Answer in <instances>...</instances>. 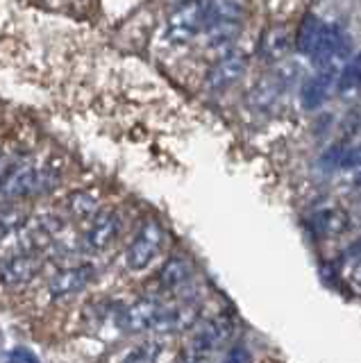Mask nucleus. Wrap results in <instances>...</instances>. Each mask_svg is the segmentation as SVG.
Wrapping results in <instances>:
<instances>
[{
  "label": "nucleus",
  "instance_id": "a878e982",
  "mask_svg": "<svg viewBox=\"0 0 361 363\" xmlns=\"http://www.w3.org/2000/svg\"><path fill=\"white\" fill-rule=\"evenodd\" d=\"M225 363H250V354L243 347H234L228 354V359H225Z\"/></svg>",
  "mask_w": 361,
  "mask_h": 363
},
{
  "label": "nucleus",
  "instance_id": "412c9836",
  "mask_svg": "<svg viewBox=\"0 0 361 363\" xmlns=\"http://www.w3.org/2000/svg\"><path fill=\"white\" fill-rule=\"evenodd\" d=\"M330 155H334L332 164L336 168H343V170H361V143L355 147H336Z\"/></svg>",
  "mask_w": 361,
  "mask_h": 363
},
{
  "label": "nucleus",
  "instance_id": "4be33fe9",
  "mask_svg": "<svg viewBox=\"0 0 361 363\" xmlns=\"http://www.w3.org/2000/svg\"><path fill=\"white\" fill-rule=\"evenodd\" d=\"M23 225H26V211H21L18 207L0 209V241L14 230H21Z\"/></svg>",
  "mask_w": 361,
  "mask_h": 363
},
{
  "label": "nucleus",
  "instance_id": "f257e3e1",
  "mask_svg": "<svg viewBox=\"0 0 361 363\" xmlns=\"http://www.w3.org/2000/svg\"><path fill=\"white\" fill-rule=\"evenodd\" d=\"M62 182V170L52 164L39 162H14L5 179L0 182V198L3 200H26L41 198L55 191Z\"/></svg>",
  "mask_w": 361,
  "mask_h": 363
},
{
  "label": "nucleus",
  "instance_id": "6e6552de",
  "mask_svg": "<svg viewBox=\"0 0 361 363\" xmlns=\"http://www.w3.org/2000/svg\"><path fill=\"white\" fill-rule=\"evenodd\" d=\"M41 270V259L37 252H21L5 261H0V284L9 289L26 286L39 275Z\"/></svg>",
  "mask_w": 361,
  "mask_h": 363
},
{
  "label": "nucleus",
  "instance_id": "20e7f679",
  "mask_svg": "<svg viewBox=\"0 0 361 363\" xmlns=\"http://www.w3.org/2000/svg\"><path fill=\"white\" fill-rule=\"evenodd\" d=\"M209 0H184L166 21V39L171 43H189L202 34L207 23Z\"/></svg>",
  "mask_w": 361,
  "mask_h": 363
},
{
  "label": "nucleus",
  "instance_id": "ddd939ff",
  "mask_svg": "<svg viewBox=\"0 0 361 363\" xmlns=\"http://www.w3.org/2000/svg\"><path fill=\"white\" fill-rule=\"evenodd\" d=\"M309 225L321 238H336L343 236L352 223H350V213L345 209L336 207V204H325V207L311 213Z\"/></svg>",
  "mask_w": 361,
  "mask_h": 363
},
{
  "label": "nucleus",
  "instance_id": "f3484780",
  "mask_svg": "<svg viewBox=\"0 0 361 363\" xmlns=\"http://www.w3.org/2000/svg\"><path fill=\"white\" fill-rule=\"evenodd\" d=\"M66 209L73 213L75 218H94L100 211V196L94 189H84V191H75L66 200Z\"/></svg>",
  "mask_w": 361,
  "mask_h": 363
},
{
  "label": "nucleus",
  "instance_id": "bb28decb",
  "mask_svg": "<svg viewBox=\"0 0 361 363\" xmlns=\"http://www.w3.org/2000/svg\"><path fill=\"white\" fill-rule=\"evenodd\" d=\"M12 166H14V159L9 157L5 150H0V182L5 179V175L9 173V168H12Z\"/></svg>",
  "mask_w": 361,
  "mask_h": 363
},
{
  "label": "nucleus",
  "instance_id": "cd10ccee",
  "mask_svg": "<svg viewBox=\"0 0 361 363\" xmlns=\"http://www.w3.org/2000/svg\"><path fill=\"white\" fill-rule=\"evenodd\" d=\"M352 184H355V186H361V170H357V175H355V179H352Z\"/></svg>",
  "mask_w": 361,
  "mask_h": 363
},
{
  "label": "nucleus",
  "instance_id": "9d476101",
  "mask_svg": "<svg viewBox=\"0 0 361 363\" xmlns=\"http://www.w3.org/2000/svg\"><path fill=\"white\" fill-rule=\"evenodd\" d=\"M341 68H316V73L307 77L300 86V100L304 109H316L336 91V79Z\"/></svg>",
  "mask_w": 361,
  "mask_h": 363
},
{
  "label": "nucleus",
  "instance_id": "f03ea898",
  "mask_svg": "<svg viewBox=\"0 0 361 363\" xmlns=\"http://www.w3.org/2000/svg\"><path fill=\"white\" fill-rule=\"evenodd\" d=\"M243 28V7L236 0H209L207 3V23L205 41L211 50L221 55L232 52L236 39Z\"/></svg>",
  "mask_w": 361,
  "mask_h": 363
},
{
  "label": "nucleus",
  "instance_id": "1a4fd4ad",
  "mask_svg": "<svg viewBox=\"0 0 361 363\" xmlns=\"http://www.w3.org/2000/svg\"><path fill=\"white\" fill-rule=\"evenodd\" d=\"M94 275H96V270H94V266H89V264L57 270L52 275V279L48 281V291H50V295L55 300L71 298V295L84 291L89 284H91Z\"/></svg>",
  "mask_w": 361,
  "mask_h": 363
},
{
  "label": "nucleus",
  "instance_id": "423d86ee",
  "mask_svg": "<svg viewBox=\"0 0 361 363\" xmlns=\"http://www.w3.org/2000/svg\"><path fill=\"white\" fill-rule=\"evenodd\" d=\"M298 79V66L296 64H287L282 66L279 71H275L273 75L264 77L262 82H257L255 89L248 96V105L257 111H266L270 107H275L282 94H287V89L291 82Z\"/></svg>",
  "mask_w": 361,
  "mask_h": 363
},
{
  "label": "nucleus",
  "instance_id": "6ab92c4d",
  "mask_svg": "<svg viewBox=\"0 0 361 363\" xmlns=\"http://www.w3.org/2000/svg\"><path fill=\"white\" fill-rule=\"evenodd\" d=\"M359 89H361V55L350 57L341 66L338 79H336V94L348 96V94H355Z\"/></svg>",
  "mask_w": 361,
  "mask_h": 363
},
{
  "label": "nucleus",
  "instance_id": "a211bd4d",
  "mask_svg": "<svg viewBox=\"0 0 361 363\" xmlns=\"http://www.w3.org/2000/svg\"><path fill=\"white\" fill-rule=\"evenodd\" d=\"M230 334V325L225 323V320H213L209 323L205 329H200L196 340H194V350L196 352H211V350H216L225 338H228Z\"/></svg>",
  "mask_w": 361,
  "mask_h": 363
},
{
  "label": "nucleus",
  "instance_id": "b1692460",
  "mask_svg": "<svg viewBox=\"0 0 361 363\" xmlns=\"http://www.w3.org/2000/svg\"><path fill=\"white\" fill-rule=\"evenodd\" d=\"M9 361L12 363H39V359L26 347H16L12 354H9Z\"/></svg>",
  "mask_w": 361,
  "mask_h": 363
},
{
  "label": "nucleus",
  "instance_id": "39448f33",
  "mask_svg": "<svg viewBox=\"0 0 361 363\" xmlns=\"http://www.w3.org/2000/svg\"><path fill=\"white\" fill-rule=\"evenodd\" d=\"M164 245V230L157 220H145L139 234L126 250V264L130 270L139 272L148 268Z\"/></svg>",
  "mask_w": 361,
  "mask_h": 363
},
{
  "label": "nucleus",
  "instance_id": "aec40b11",
  "mask_svg": "<svg viewBox=\"0 0 361 363\" xmlns=\"http://www.w3.org/2000/svg\"><path fill=\"white\" fill-rule=\"evenodd\" d=\"M318 30H321V21L318 18H304L302 26L298 30V39H296V45H298V52H302L304 57H309L311 50H313V43L318 39Z\"/></svg>",
  "mask_w": 361,
  "mask_h": 363
},
{
  "label": "nucleus",
  "instance_id": "393cba45",
  "mask_svg": "<svg viewBox=\"0 0 361 363\" xmlns=\"http://www.w3.org/2000/svg\"><path fill=\"white\" fill-rule=\"evenodd\" d=\"M343 261H345V264H361V238H359V241H355L352 245L345 247Z\"/></svg>",
  "mask_w": 361,
  "mask_h": 363
},
{
  "label": "nucleus",
  "instance_id": "0eeeda50",
  "mask_svg": "<svg viewBox=\"0 0 361 363\" xmlns=\"http://www.w3.org/2000/svg\"><path fill=\"white\" fill-rule=\"evenodd\" d=\"M245 68H248V60L239 52H225L221 55L216 64H213L209 71H207V77H205V84L209 91H228L230 86H234L239 79L245 75Z\"/></svg>",
  "mask_w": 361,
  "mask_h": 363
},
{
  "label": "nucleus",
  "instance_id": "f8f14e48",
  "mask_svg": "<svg viewBox=\"0 0 361 363\" xmlns=\"http://www.w3.org/2000/svg\"><path fill=\"white\" fill-rule=\"evenodd\" d=\"M160 311H162V304L155 298H141L121 311L118 325L123 332L139 334V332H145V329H152Z\"/></svg>",
  "mask_w": 361,
  "mask_h": 363
},
{
  "label": "nucleus",
  "instance_id": "4468645a",
  "mask_svg": "<svg viewBox=\"0 0 361 363\" xmlns=\"http://www.w3.org/2000/svg\"><path fill=\"white\" fill-rule=\"evenodd\" d=\"M291 50H293V34L289 32L287 26H282V23L270 26L262 34V41H259V55H262L264 62H270V64L284 62Z\"/></svg>",
  "mask_w": 361,
  "mask_h": 363
},
{
  "label": "nucleus",
  "instance_id": "5701e85b",
  "mask_svg": "<svg viewBox=\"0 0 361 363\" xmlns=\"http://www.w3.org/2000/svg\"><path fill=\"white\" fill-rule=\"evenodd\" d=\"M157 354H160V345L157 343H143V345H137L132 347L123 363H155Z\"/></svg>",
  "mask_w": 361,
  "mask_h": 363
},
{
  "label": "nucleus",
  "instance_id": "2eb2a0df",
  "mask_svg": "<svg viewBox=\"0 0 361 363\" xmlns=\"http://www.w3.org/2000/svg\"><path fill=\"white\" fill-rule=\"evenodd\" d=\"M196 318H198V311L194 306H171V309L162 306L152 329L155 332H179V329H187L194 325Z\"/></svg>",
  "mask_w": 361,
  "mask_h": 363
},
{
  "label": "nucleus",
  "instance_id": "c85d7f7f",
  "mask_svg": "<svg viewBox=\"0 0 361 363\" xmlns=\"http://www.w3.org/2000/svg\"><path fill=\"white\" fill-rule=\"evenodd\" d=\"M359 211H361V202H359Z\"/></svg>",
  "mask_w": 361,
  "mask_h": 363
},
{
  "label": "nucleus",
  "instance_id": "dca6fc26",
  "mask_svg": "<svg viewBox=\"0 0 361 363\" xmlns=\"http://www.w3.org/2000/svg\"><path fill=\"white\" fill-rule=\"evenodd\" d=\"M191 275H194V268L184 259V257H173L168 259L164 268L160 270V281L162 286L168 291H175V289H182L184 284H189Z\"/></svg>",
  "mask_w": 361,
  "mask_h": 363
},
{
  "label": "nucleus",
  "instance_id": "9b49d317",
  "mask_svg": "<svg viewBox=\"0 0 361 363\" xmlns=\"http://www.w3.org/2000/svg\"><path fill=\"white\" fill-rule=\"evenodd\" d=\"M121 232V216L114 209H103L94 216L91 225L84 234V243L94 252H103L111 243L116 241V236Z\"/></svg>",
  "mask_w": 361,
  "mask_h": 363
},
{
  "label": "nucleus",
  "instance_id": "7ed1b4c3",
  "mask_svg": "<svg viewBox=\"0 0 361 363\" xmlns=\"http://www.w3.org/2000/svg\"><path fill=\"white\" fill-rule=\"evenodd\" d=\"M352 52V41L343 28L334 23H321L318 39L313 43L309 60L316 68H341Z\"/></svg>",
  "mask_w": 361,
  "mask_h": 363
}]
</instances>
